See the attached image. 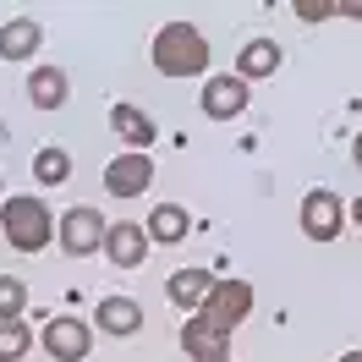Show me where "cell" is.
Here are the masks:
<instances>
[{"label": "cell", "mask_w": 362, "mask_h": 362, "mask_svg": "<svg viewBox=\"0 0 362 362\" xmlns=\"http://www.w3.org/2000/svg\"><path fill=\"white\" fill-rule=\"evenodd\" d=\"M252 313V286L247 280H220L198 313L181 324V351L192 362H230V329Z\"/></svg>", "instance_id": "6da1fadb"}, {"label": "cell", "mask_w": 362, "mask_h": 362, "mask_svg": "<svg viewBox=\"0 0 362 362\" xmlns=\"http://www.w3.org/2000/svg\"><path fill=\"white\" fill-rule=\"evenodd\" d=\"M148 61H154L159 77H204L209 71V39L192 23H165L148 45Z\"/></svg>", "instance_id": "7a4b0ae2"}, {"label": "cell", "mask_w": 362, "mask_h": 362, "mask_svg": "<svg viewBox=\"0 0 362 362\" xmlns=\"http://www.w3.org/2000/svg\"><path fill=\"white\" fill-rule=\"evenodd\" d=\"M0 230H6V242L17 252H45L49 242H55V214H49L45 198L17 192V198L0 204Z\"/></svg>", "instance_id": "3957f363"}, {"label": "cell", "mask_w": 362, "mask_h": 362, "mask_svg": "<svg viewBox=\"0 0 362 362\" xmlns=\"http://www.w3.org/2000/svg\"><path fill=\"white\" fill-rule=\"evenodd\" d=\"M105 236H110V226H105V214L88 204H77L61 214V252H71V258H88V252L105 247Z\"/></svg>", "instance_id": "277c9868"}, {"label": "cell", "mask_w": 362, "mask_h": 362, "mask_svg": "<svg viewBox=\"0 0 362 362\" xmlns=\"http://www.w3.org/2000/svg\"><path fill=\"white\" fill-rule=\"evenodd\" d=\"M39 346H45L55 362H83L93 351V329L83 324V318L61 313V318H49L45 329H39Z\"/></svg>", "instance_id": "5b68a950"}, {"label": "cell", "mask_w": 362, "mask_h": 362, "mask_svg": "<svg viewBox=\"0 0 362 362\" xmlns=\"http://www.w3.org/2000/svg\"><path fill=\"white\" fill-rule=\"evenodd\" d=\"M154 187V154H115L110 165H105V192L110 198H143Z\"/></svg>", "instance_id": "8992f818"}, {"label": "cell", "mask_w": 362, "mask_h": 362, "mask_svg": "<svg viewBox=\"0 0 362 362\" xmlns=\"http://www.w3.org/2000/svg\"><path fill=\"white\" fill-rule=\"evenodd\" d=\"M340 226H346V204H340L329 187H313L302 198V236L308 242H335Z\"/></svg>", "instance_id": "52a82bcc"}, {"label": "cell", "mask_w": 362, "mask_h": 362, "mask_svg": "<svg viewBox=\"0 0 362 362\" xmlns=\"http://www.w3.org/2000/svg\"><path fill=\"white\" fill-rule=\"evenodd\" d=\"M242 110H247V83H242L236 71L204 77V115L209 121H236Z\"/></svg>", "instance_id": "ba28073f"}, {"label": "cell", "mask_w": 362, "mask_h": 362, "mask_svg": "<svg viewBox=\"0 0 362 362\" xmlns=\"http://www.w3.org/2000/svg\"><path fill=\"white\" fill-rule=\"evenodd\" d=\"M148 230L143 226H132V220H115L110 226V236H105V258H110L115 269H137L143 258H148Z\"/></svg>", "instance_id": "9c48e42d"}, {"label": "cell", "mask_w": 362, "mask_h": 362, "mask_svg": "<svg viewBox=\"0 0 362 362\" xmlns=\"http://www.w3.org/2000/svg\"><path fill=\"white\" fill-rule=\"evenodd\" d=\"M93 329L127 340V335H137V329H143V308H137L132 296H99V308H93Z\"/></svg>", "instance_id": "30bf717a"}, {"label": "cell", "mask_w": 362, "mask_h": 362, "mask_svg": "<svg viewBox=\"0 0 362 362\" xmlns=\"http://www.w3.org/2000/svg\"><path fill=\"white\" fill-rule=\"evenodd\" d=\"M110 127H115V137H121L132 154H148V148H154V137H159L154 115L137 110V105H115V110H110Z\"/></svg>", "instance_id": "8fae6325"}, {"label": "cell", "mask_w": 362, "mask_h": 362, "mask_svg": "<svg viewBox=\"0 0 362 362\" xmlns=\"http://www.w3.org/2000/svg\"><path fill=\"white\" fill-rule=\"evenodd\" d=\"M143 230H148V242H154V247H176V242L192 236V214H187L181 204H154Z\"/></svg>", "instance_id": "7c38bea8"}, {"label": "cell", "mask_w": 362, "mask_h": 362, "mask_svg": "<svg viewBox=\"0 0 362 362\" xmlns=\"http://www.w3.org/2000/svg\"><path fill=\"white\" fill-rule=\"evenodd\" d=\"M28 99H33V110H61L71 99V77L61 66H33L28 71Z\"/></svg>", "instance_id": "4fadbf2b"}, {"label": "cell", "mask_w": 362, "mask_h": 362, "mask_svg": "<svg viewBox=\"0 0 362 362\" xmlns=\"http://www.w3.org/2000/svg\"><path fill=\"white\" fill-rule=\"evenodd\" d=\"M214 286H220V280H214L209 269H176L165 291H170V302H176V308H187V318H192L209 296H214Z\"/></svg>", "instance_id": "5bb4252c"}, {"label": "cell", "mask_w": 362, "mask_h": 362, "mask_svg": "<svg viewBox=\"0 0 362 362\" xmlns=\"http://www.w3.org/2000/svg\"><path fill=\"white\" fill-rule=\"evenodd\" d=\"M280 61H286V55H280V45H274V39H247V45H242V55H236V77H242V83L274 77V71H280Z\"/></svg>", "instance_id": "9a60e30c"}, {"label": "cell", "mask_w": 362, "mask_h": 362, "mask_svg": "<svg viewBox=\"0 0 362 362\" xmlns=\"http://www.w3.org/2000/svg\"><path fill=\"white\" fill-rule=\"evenodd\" d=\"M39 45H45V28L33 23V17H11V23H0V61H28Z\"/></svg>", "instance_id": "2e32d148"}, {"label": "cell", "mask_w": 362, "mask_h": 362, "mask_svg": "<svg viewBox=\"0 0 362 362\" xmlns=\"http://www.w3.org/2000/svg\"><path fill=\"white\" fill-rule=\"evenodd\" d=\"M33 176H39V187H61V181L71 176V154H66V148H55V143L39 148V154H33Z\"/></svg>", "instance_id": "e0dca14e"}, {"label": "cell", "mask_w": 362, "mask_h": 362, "mask_svg": "<svg viewBox=\"0 0 362 362\" xmlns=\"http://www.w3.org/2000/svg\"><path fill=\"white\" fill-rule=\"evenodd\" d=\"M28 346H33V329L23 318H0V362H23Z\"/></svg>", "instance_id": "ac0fdd59"}, {"label": "cell", "mask_w": 362, "mask_h": 362, "mask_svg": "<svg viewBox=\"0 0 362 362\" xmlns=\"http://www.w3.org/2000/svg\"><path fill=\"white\" fill-rule=\"evenodd\" d=\"M28 308V286L17 274H0V318H23Z\"/></svg>", "instance_id": "d6986e66"}, {"label": "cell", "mask_w": 362, "mask_h": 362, "mask_svg": "<svg viewBox=\"0 0 362 362\" xmlns=\"http://www.w3.org/2000/svg\"><path fill=\"white\" fill-rule=\"evenodd\" d=\"M296 17L302 23H329L335 17V0H296Z\"/></svg>", "instance_id": "ffe728a7"}, {"label": "cell", "mask_w": 362, "mask_h": 362, "mask_svg": "<svg viewBox=\"0 0 362 362\" xmlns=\"http://www.w3.org/2000/svg\"><path fill=\"white\" fill-rule=\"evenodd\" d=\"M335 17H362V0H335Z\"/></svg>", "instance_id": "44dd1931"}, {"label": "cell", "mask_w": 362, "mask_h": 362, "mask_svg": "<svg viewBox=\"0 0 362 362\" xmlns=\"http://www.w3.org/2000/svg\"><path fill=\"white\" fill-rule=\"evenodd\" d=\"M351 159H357V170H362V132H357V143H351Z\"/></svg>", "instance_id": "7402d4cb"}, {"label": "cell", "mask_w": 362, "mask_h": 362, "mask_svg": "<svg viewBox=\"0 0 362 362\" xmlns=\"http://www.w3.org/2000/svg\"><path fill=\"white\" fill-rule=\"evenodd\" d=\"M351 220H357V226H362V198H357V204H351Z\"/></svg>", "instance_id": "603a6c76"}, {"label": "cell", "mask_w": 362, "mask_h": 362, "mask_svg": "<svg viewBox=\"0 0 362 362\" xmlns=\"http://www.w3.org/2000/svg\"><path fill=\"white\" fill-rule=\"evenodd\" d=\"M340 362H362V351H346V357H340Z\"/></svg>", "instance_id": "cb8c5ba5"}, {"label": "cell", "mask_w": 362, "mask_h": 362, "mask_svg": "<svg viewBox=\"0 0 362 362\" xmlns=\"http://www.w3.org/2000/svg\"><path fill=\"white\" fill-rule=\"evenodd\" d=\"M0 204H6V181H0Z\"/></svg>", "instance_id": "d4e9b609"}]
</instances>
